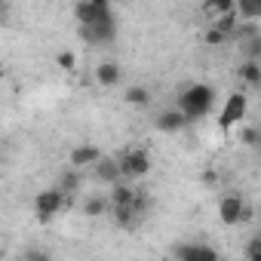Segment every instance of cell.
Segmentation results:
<instances>
[{"instance_id":"6da1fadb","label":"cell","mask_w":261,"mask_h":261,"mask_svg":"<svg viewBox=\"0 0 261 261\" xmlns=\"http://www.w3.org/2000/svg\"><path fill=\"white\" fill-rule=\"evenodd\" d=\"M212 101H215V89H212L209 83H191V86H185V92L178 95V111H181L185 120L191 123V120L206 117L209 108H212Z\"/></svg>"},{"instance_id":"7a4b0ae2","label":"cell","mask_w":261,"mask_h":261,"mask_svg":"<svg viewBox=\"0 0 261 261\" xmlns=\"http://www.w3.org/2000/svg\"><path fill=\"white\" fill-rule=\"evenodd\" d=\"M80 37H83L86 43H111V40L117 37V22H114L111 10L98 13V16H95V22L80 25Z\"/></svg>"},{"instance_id":"3957f363","label":"cell","mask_w":261,"mask_h":261,"mask_svg":"<svg viewBox=\"0 0 261 261\" xmlns=\"http://www.w3.org/2000/svg\"><path fill=\"white\" fill-rule=\"evenodd\" d=\"M117 163H120L123 178H145V175L151 172V154L142 151V148H133V151L120 154Z\"/></svg>"},{"instance_id":"277c9868","label":"cell","mask_w":261,"mask_h":261,"mask_svg":"<svg viewBox=\"0 0 261 261\" xmlns=\"http://www.w3.org/2000/svg\"><path fill=\"white\" fill-rule=\"evenodd\" d=\"M65 200H68V197H65L59 188L40 191V194L34 197V215H37V221H49L53 215H59L62 206H65Z\"/></svg>"},{"instance_id":"5b68a950","label":"cell","mask_w":261,"mask_h":261,"mask_svg":"<svg viewBox=\"0 0 261 261\" xmlns=\"http://www.w3.org/2000/svg\"><path fill=\"white\" fill-rule=\"evenodd\" d=\"M246 108H249V101H246V95L243 92H233L227 101H224V108H221V117H218V126L224 129V133H227V129L233 126V123H240L243 117H246Z\"/></svg>"},{"instance_id":"8992f818","label":"cell","mask_w":261,"mask_h":261,"mask_svg":"<svg viewBox=\"0 0 261 261\" xmlns=\"http://www.w3.org/2000/svg\"><path fill=\"white\" fill-rule=\"evenodd\" d=\"M243 209H246V200L240 197V194H227V197H221V203H218V218L224 221V224H243Z\"/></svg>"},{"instance_id":"52a82bcc","label":"cell","mask_w":261,"mask_h":261,"mask_svg":"<svg viewBox=\"0 0 261 261\" xmlns=\"http://www.w3.org/2000/svg\"><path fill=\"white\" fill-rule=\"evenodd\" d=\"M172 255L181 261H215L218 258V252L203 243H178V246H172Z\"/></svg>"},{"instance_id":"ba28073f","label":"cell","mask_w":261,"mask_h":261,"mask_svg":"<svg viewBox=\"0 0 261 261\" xmlns=\"http://www.w3.org/2000/svg\"><path fill=\"white\" fill-rule=\"evenodd\" d=\"M92 172H95V178H98L101 185H114V181H120V178H123L117 157H98V160L92 163Z\"/></svg>"},{"instance_id":"9c48e42d","label":"cell","mask_w":261,"mask_h":261,"mask_svg":"<svg viewBox=\"0 0 261 261\" xmlns=\"http://www.w3.org/2000/svg\"><path fill=\"white\" fill-rule=\"evenodd\" d=\"M111 215H114V224L120 227V230H136L139 224H142V215L129 206V203H120V206H111L108 209Z\"/></svg>"},{"instance_id":"30bf717a","label":"cell","mask_w":261,"mask_h":261,"mask_svg":"<svg viewBox=\"0 0 261 261\" xmlns=\"http://www.w3.org/2000/svg\"><path fill=\"white\" fill-rule=\"evenodd\" d=\"M120 77H123V71H120V65H117L114 59L98 62V68H95V80H98L101 89H114V86L120 83Z\"/></svg>"},{"instance_id":"8fae6325","label":"cell","mask_w":261,"mask_h":261,"mask_svg":"<svg viewBox=\"0 0 261 261\" xmlns=\"http://www.w3.org/2000/svg\"><path fill=\"white\" fill-rule=\"evenodd\" d=\"M185 126H188V120H185V114L178 108H166L157 117V129H160V133H181Z\"/></svg>"},{"instance_id":"7c38bea8","label":"cell","mask_w":261,"mask_h":261,"mask_svg":"<svg viewBox=\"0 0 261 261\" xmlns=\"http://www.w3.org/2000/svg\"><path fill=\"white\" fill-rule=\"evenodd\" d=\"M98 157H101V151H98L95 145H77V148L71 151L68 163H71L74 169H86V166H92V163H95Z\"/></svg>"},{"instance_id":"4fadbf2b","label":"cell","mask_w":261,"mask_h":261,"mask_svg":"<svg viewBox=\"0 0 261 261\" xmlns=\"http://www.w3.org/2000/svg\"><path fill=\"white\" fill-rule=\"evenodd\" d=\"M80 185H83V178H80V169H74V166H68V169L59 175V191H62L65 197L77 194V191H80Z\"/></svg>"},{"instance_id":"5bb4252c","label":"cell","mask_w":261,"mask_h":261,"mask_svg":"<svg viewBox=\"0 0 261 261\" xmlns=\"http://www.w3.org/2000/svg\"><path fill=\"white\" fill-rule=\"evenodd\" d=\"M98 13H105V10L92 7L89 0H77V7H74V16H77V22H80V25H89V22H95V16H98Z\"/></svg>"},{"instance_id":"9a60e30c","label":"cell","mask_w":261,"mask_h":261,"mask_svg":"<svg viewBox=\"0 0 261 261\" xmlns=\"http://www.w3.org/2000/svg\"><path fill=\"white\" fill-rule=\"evenodd\" d=\"M126 101L136 105V108H148L151 105V89L148 86H129L126 89Z\"/></svg>"},{"instance_id":"2e32d148","label":"cell","mask_w":261,"mask_h":261,"mask_svg":"<svg viewBox=\"0 0 261 261\" xmlns=\"http://www.w3.org/2000/svg\"><path fill=\"white\" fill-rule=\"evenodd\" d=\"M240 77H243L246 86H258V83H261V62H258V59H249V62L243 65Z\"/></svg>"},{"instance_id":"e0dca14e","label":"cell","mask_w":261,"mask_h":261,"mask_svg":"<svg viewBox=\"0 0 261 261\" xmlns=\"http://www.w3.org/2000/svg\"><path fill=\"white\" fill-rule=\"evenodd\" d=\"M111 209V200H105V197H86L83 200V212L89 215V218H98V215H105Z\"/></svg>"},{"instance_id":"ac0fdd59","label":"cell","mask_w":261,"mask_h":261,"mask_svg":"<svg viewBox=\"0 0 261 261\" xmlns=\"http://www.w3.org/2000/svg\"><path fill=\"white\" fill-rule=\"evenodd\" d=\"M233 7H237V13H240L243 19H249V22H255V19L261 16V0H233Z\"/></svg>"},{"instance_id":"d6986e66","label":"cell","mask_w":261,"mask_h":261,"mask_svg":"<svg viewBox=\"0 0 261 261\" xmlns=\"http://www.w3.org/2000/svg\"><path fill=\"white\" fill-rule=\"evenodd\" d=\"M111 188H114V194H111V206L129 203V200H133V191H136V188H126V185H120V181H114Z\"/></svg>"},{"instance_id":"ffe728a7","label":"cell","mask_w":261,"mask_h":261,"mask_svg":"<svg viewBox=\"0 0 261 261\" xmlns=\"http://www.w3.org/2000/svg\"><path fill=\"white\" fill-rule=\"evenodd\" d=\"M215 28H218L221 34L233 37V34H237V16H233V10H230V13H221V19L215 22Z\"/></svg>"},{"instance_id":"44dd1931","label":"cell","mask_w":261,"mask_h":261,"mask_svg":"<svg viewBox=\"0 0 261 261\" xmlns=\"http://www.w3.org/2000/svg\"><path fill=\"white\" fill-rule=\"evenodd\" d=\"M246 261H261V237H252L246 243Z\"/></svg>"},{"instance_id":"7402d4cb","label":"cell","mask_w":261,"mask_h":261,"mask_svg":"<svg viewBox=\"0 0 261 261\" xmlns=\"http://www.w3.org/2000/svg\"><path fill=\"white\" fill-rule=\"evenodd\" d=\"M206 10L209 13H218V16L221 13H230L233 10V0H206Z\"/></svg>"},{"instance_id":"603a6c76","label":"cell","mask_w":261,"mask_h":261,"mask_svg":"<svg viewBox=\"0 0 261 261\" xmlns=\"http://www.w3.org/2000/svg\"><path fill=\"white\" fill-rule=\"evenodd\" d=\"M56 65H59L62 71H74V68H77V56H74V53H59V56H56Z\"/></svg>"},{"instance_id":"cb8c5ba5","label":"cell","mask_w":261,"mask_h":261,"mask_svg":"<svg viewBox=\"0 0 261 261\" xmlns=\"http://www.w3.org/2000/svg\"><path fill=\"white\" fill-rule=\"evenodd\" d=\"M203 40H206V43H209V46H221V43H224V40H227V34H221V31H218V28H209V31H206V34H203Z\"/></svg>"},{"instance_id":"d4e9b609","label":"cell","mask_w":261,"mask_h":261,"mask_svg":"<svg viewBox=\"0 0 261 261\" xmlns=\"http://www.w3.org/2000/svg\"><path fill=\"white\" fill-rule=\"evenodd\" d=\"M240 139H243V145H249V148H255V145H258V129H255V126H249V129H243V136H240Z\"/></svg>"},{"instance_id":"484cf974","label":"cell","mask_w":261,"mask_h":261,"mask_svg":"<svg viewBox=\"0 0 261 261\" xmlns=\"http://www.w3.org/2000/svg\"><path fill=\"white\" fill-rule=\"evenodd\" d=\"M200 181H203L206 188H218V172H215V169H206V172L200 175Z\"/></svg>"},{"instance_id":"4316f807","label":"cell","mask_w":261,"mask_h":261,"mask_svg":"<svg viewBox=\"0 0 261 261\" xmlns=\"http://www.w3.org/2000/svg\"><path fill=\"white\" fill-rule=\"evenodd\" d=\"M25 258H49V252H46V249H28Z\"/></svg>"},{"instance_id":"83f0119b","label":"cell","mask_w":261,"mask_h":261,"mask_svg":"<svg viewBox=\"0 0 261 261\" xmlns=\"http://www.w3.org/2000/svg\"><path fill=\"white\" fill-rule=\"evenodd\" d=\"M92 7H98V10H111V0H89Z\"/></svg>"},{"instance_id":"f1b7e54d","label":"cell","mask_w":261,"mask_h":261,"mask_svg":"<svg viewBox=\"0 0 261 261\" xmlns=\"http://www.w3.org/2000/svg\"><path fill=\"white\" fill-rule=\"evenodd\" d=\"M7 13V0H0V16H4Z\"/></svg>"}]
</instances>
